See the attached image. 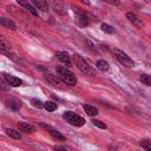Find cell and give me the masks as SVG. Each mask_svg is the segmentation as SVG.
Wrapping results in <instances>:
<instances>
[{
	"mask_svg": "<svg viewBox=\"0 0 151 151\" xmlns=\"http://www.w3.org/2000/svg\"><path fill=\"white\" fill-rule=\"evenodd\" d=\"M0 25L5 26L6 28H9L12 31H15L17 29V25L14 24L13 20L8 19V18H5V17H0Z\"/></svg>",
	"mask_w": 151,
	"mask_h": 151,
	"instance_id": "7c38bea8",
	"label": "cell"
},
{
	"mask_svg": "<svg viewBox=\"0 0 151 151\" xmlns=\"http://www.w3.org/2000/svg\"><path fill=\"white\" fill-rule=\"evenodd\" d=\"M84 110H85V112L88 114V116H97L98 114V109L97 107H94V106H92V105H90V104H85L84 106Z\"/></svg>",
	"mask_w": 151,
	"mask_h": 151,
	"instance_id": "e0dca14e",
	"label": "cell"
},
{
	"mask_svg": "<svg viewBox=\"0 0 151 151\" xmlns=\"http://www.w3.org/2000/svg\"><path fill=\"white\" fill-rule=\"evenodd\" d=\"M6 105H7L9 109L17 111V110H19V109L21 107V101L18 100V99H15V98H9V99L6 100Z\"/></svg>",
	"mask_w": 151,
	"mask_h": 151,
	"instance_id": "4fadbf2b",
	"label": "cell"
},
{
	"mask_svg": "<svg viewBox=\"0 0 151 151\" xmlns=\"http://www.w3.org/2000/svg\"><path fill=\"white\" fill-rule=\"evenodd\" d=\"M6 133H7L9 137L14 138V139H21V134H20V132H18L17 130H13V129H6Z\"/></svg>",
	"mask_w": 151,
	"mask_h": 151,
	"instance_id": "ffe728a7",
	"label": "cell"
},
{
	"mask_svg": "<svg viewBox=\"0 0 151 151\" xmlns=\"http://www.w3.org/2000/svg\"><path fill=\"white\" fill-rule=\"evenodd\" d=\"M57 72H58V77L60 78V80L70 86H73L76 85L77 83V78L74 76V73L72 71H70L68 68L66 67H63V66H58L57 67Z\"/></svg>",
	"mask_w": 151,
	"mask_h": 151,
	"instance_id": "6da1fadb",
	"label": "cell"
},
{
	"mask_svg": "<svg viewBox=\"0 0 151 151\" xmlns=\"http://www.w3.org/2000/svg\"><path fill=\"white\" fill-rule=\"evenodd\" d=\"M126 18H127L133 25H136V26L139 27V28H142V27L144 26V22L142 21V19H140L136 13H133V12H127V13H126Z\"/></svg>",
	"mask_w": 151,
	"mask_h": 151,
	"instance_id": "9c48e42d",
	"label": "cell"
},
{
	"mask_svg": "<svg viewBox=\"0 0 151 151\" xmlns=\"http://www.w3.org/2000/svg\"><path fill=\"white\" fill-rule=\"evenodd\" d=\"M139 80H140L144 85H146V86H150V85H151V78H150V76H147V74H142V76L139 77Z\"/></svg>",
	"mask_w": 151,
	"mask_h": 151,
	"instance_id": "603a6c76",
	"label": "cell"
},
{
	"mask_svg": "<svg viewBox=\"0 0 151 151\" xmlns=\"http://www.w3.org/2000/svg\"><path fill=\"white\" fill-rule=\"evenodd\" d=\"M139 144L143 149H145V151H151V142L149 139H142Z\"/></svg>",
	"mask_w": 151,
	"mask_h": 151,
	"instance_id": "7402d4cb",
	"label": "cell"
},
{
	"mask_svg": "<svg viewBox=\"0 0 151 151\" xmlns=\"http://www.w3.org/2000/svg\"><path fill=\"white\" fill-rule=\"evenodd\" d=\"M73 8V11L77 13V20H78V22H79V25L80 26H87L88 25V19H87V17L85 15V13H83V12H80L79 11V8L78 7H72Z\"/></svg>",
	"mask_w": 151,
	"mask_h": 151,
	"instance_id": "ba28073f",
	"label": "cell"
},
{
	"mask_svg": "<svg viewBox=\"0 0 151 151\" xmlns=\"http://www.w3.org/2000/svg\"><path fill=\"white\" fill-rule=\"evenodd\" d=\"M92 124H93L94 126L99 127V129H106V127H107L105 123H103V122H100V120H98V119H93V120H92Z\"/></svg>",
	"mask_w": 151,
	"mask_h": 151,
	"instance_id": "4316f807",
	"label": "cell"
},
{
	"mask_svg": "<svg viewBox=\"0 0 151 151\" xmlns=\"http://www.w3.org/2000/svg\"><path fill=\"white\" fill-rule=\"evenodd\" d=\"M73 61H74V64H76V66L83 72V73H85V74H88V76H93L94 74V71H93V68L88 65V63L81 57V55H79V54H73Z\"/></svg>",
	"mask_w": 151,
	"mask_h": 151,
	"instance_id": "7a4b0ae2",
	"label": "cell"
},
{
	"mask_svg": "<svg viewBox=\"0 0 151 151\" xmlns=\"http://www.w3.org/2000/svg\"><path fill=\"white\" fill-rule=\"evenodd\" d=\"M113 52H114V55H116V58L118 59V61L120 64H123L126 67H133L134 66V61L125 52H123L122 50H117V48L113 50Z\"/></svg>",
	"mask_w": 151,
	"mask_h": 151,
	"instance_id": "277c9868",
	"label": "cell"
},
{
	"mask_svg": "<svg viewBox=\"0 0 151 151\" xmlns=\"http://www.w3.org/2000/svg\"><path fill=\"white\" fill-rule=\"evenodd\" d=\"M0 90H2V91H8V85L6 84V81H5V79H4V76H1V73H0Z\"/></svg>",
	"mask_w": 151,
	"mask_h": 151,
	"instance_id": "484cf974",
	"label": "cell"
},
{
	"mask_svg": "<svg viewBox=\"0 0 151 151\" xmlns=\"http://www.w3.org/2000/svg\"><path fill=\"white\" fill-rule=\"evenodd\" d=\"M39 125L41 126V127H44L45 130H47L48 132H50V134L52 136V137H54L55 139H59V140H64L65 139V137L59 132V131H57L55 129H53L52 126H50V125H46L45 123H39Z\"/></svg>",
	"mask_w": 151,
	"mask_h": 151,
	"instance_id": "52a82bcc",
	"label": "cell"
},
{
	"mask_svg": "<svg viewBox=\"0 0 151 151\" xmlns=\"http://www.w3.org/2000/svg\"><path fill=\"white\" fill-rule=\"evenodd\" d=\"M54 151H68V150L66 147H64V146L57 145V146H54Z\"/></svg>",
	"mask_w": 151,
	"mask_h": 151,
	"instance_id": "83f0119b",
	"label": "cell"
},
{
	"mask_svg": "<svg viewBox=\"0 0 151 151\" xmlns=\"http://www.w3.org/2000/svg\"><path fill=\"white\" fill-rule=\"evenodd\" d=\"M55 57H57L63 64H65L66 66H71V59H70V55L67 54V52L58 51V52L55 53Z\"/></svg>",
	"mask_w": 151,
	"mask_h": 151,
	"instance_id": "30bf717a",
	"label": "cell"
},
{
	"mask_svg": "<svg viewBox=\"0 0 151 151\" xmlns=\"http://www.w3.org/2000/svg\"><path fill=\"white\" fill-rule=\"evenodd\" d=\"M63 117H64L71 125H73V126H83V125L86 123L83 117L78 116L77 113H74V112H72V111H66V112H64Z\"/></svg>",
	"mask_w": 151,
	"mask_h": 151,
	"instance_id": "3957f363",
	"label": "cell"
},
{
	"mask_svg": "<svg viewBox=\"0 0 151 151\" xmlns=\"http://www.w3.org/2000/svg\"><path fill=\"white\" fill-rule=\"evenodd\" d=\"M101 29H103L104 32L109 33V34H112V33H114V32H116V31H114V28H113L112 26L107 25V24H101Z\"/></svg>",
	"mask_w": 151,
	"mask_h": 151,
	"instance_id": "cb8c5ba5",
	"label": "cell"
},
{
	"mask_svg": "<svg viewBox=\"0 0 151 151\" xmlns=\"http://www.w3.org/2000/svg\"><path fill=\"white\" fill-rule=\"evenodd\" d=\"M32 4H33L38 9H40V11L46 12V11L48 9V4H47L46 1H44V0H33Z\"/></svg>",
	"mask_w": 151,
	"mask_h": 151,
	"instance_id": "9a60e30c",
	"label": "cell"
},
{
	"mask_svg": "<svg viewBox=\"0 0 151 151\" xmlns=\"http://www.w3.org/2000/svg\"><path fill=\"white\" fill-rule=\"evenodd\" d=\"M0 51H2V52H9V45L7 44V41L5 40V38L4 37H1L0 35Z\"/></svg>",
	"mask_w": 151,
	"mask_h": 151,
	"instance_id": "44dd1931",
	"label": "cell"
},
{
	"mask_svg": "<svg viewBox=\"0 0 151 151\" xmlns=\"http://www.w3.org/2000/svg\"><path fill=\"white\" fill-rule=\"evenodd\" d=\"M31 103H32V105H33L35 109H41V107H44V103H42L41 100H39V99L33 98V99L31 100Z\"/></svg>",
	"mask_w": 151,
	"mask_h": 151,
	"instance_id": "d4e9b609",
	"label": "cell"
},
{
	"mask_svg": "<svg viewBox=\"0 0 151 151\" xmlns=\"http://www.w3.org/2000/svg\"><path fill=\"white\" fill-rule=\"evenodd\" d=\"M18 127L20 131L22 132H27V133H33L35 132V126L28 124V123H25V122H19L18 123Z\"/></svg>",
	"mask_w": 151,
	"mask_h": 151,
	"instance_id": "8fae6325",
	"label": "cell"
},
{
	"mask_svg": "<svg viewBox=\"0 0 151 151\" xmlns=\"http://www.w3.org/2000/svg\"><path fill=\"white\" fill-rule=\"evenodd\" d=\"M96 66H97V68L99 70V71H101V72H105V71H107L109 70V63L107 61H105V60H103V59H100V60H98L97 63H96Z\"/></svg>",
	"mask_w": 151,
	"mask_h": 151,
	"instance_id": "ac0fdd59",
	"label": "cell"
},
{
	"mask_svg": "<svg viewBox=\"0 0 151 151\" xmlns=\"http://www.w3.org/2000/svg\"><path fill=\"white\" fill-rule=\"evenodd\" d=\"M44 109L50 111V112H53V111H55L58 109V105L54 101H46V103H44Z\"/></svg>",
	"mask_w": 151,
	"mask_h": 151,
	"instance_id": "d6986e66",
	"label": "cell"
},
{
	"mask_svg": "<svg viewBox=\"0 0 151 151\" xmlns=\"http://www.w3.org/2000/svg\"><path fill=\"white\" fill-rule=\"evenodd\" d=\"M4 79H5L6 84L8 86H12V87H18V86H20L22 84V80L21 79L17 78V77H14L12 74H8V73H5L4 74Z\"/></svg>",
	"mask_w": 151,
	"mask_h": 151,
	"instance_id": "8992f818",
	"label": "cell"
},
{
	"mask_svg": "<svg viewBox=\"0 0 151 151\" xmlns=\"http://www.w3.org/2000/svg\"><path fill=\"white\" fill-rule=\"evenodd\" d=\"M7 57H8L12 61H14L15 64H19V65H24V64H25L24 60H22V58H21L19 54L14 53V52H8V53H7Z\"/></svg>",
	"mask_w": 151,
	"mask_h": 151,
	"instance_id": "2e32d148",
	"label": "cell"
},
{
	"mask_svg": "<svg viewBox=\"0 0 151 151\" xmlns=\"http://www.w3.org/2000/svg\"><path fill=\"white\" fill-rule=\"evenodd\" d=\"M18 4H19L20 6H22L25 9H27L28 12H31L33 15H38V11H37V8H35V7H33V6H32V4H29L28 1L18 0Z\"/></svg>",
	"mask_w": 151,
	"mask_h": 151,
	"instance_id": "5bb4252c",
	"label": "cell"
},
{
	"mask_svg": "<svg viewBox=\"0 0 151 151\" xmlns=\"http://www.w3.org/2000/svg\"><path fill=\"white\" fill-rule=\"evenodd\" d=\"M44 77H45V79H46L51 85H53L54 87H58V88H60V90L64 88L63 81L60 80V78H59L58 76H54V74H51V73H45Z\"/></svg>",
	"mask_w": 151,
	"mask_h": 151,
	"instance_id": "5b68a950",
	"label": "cell"
}]
</instances>
